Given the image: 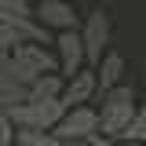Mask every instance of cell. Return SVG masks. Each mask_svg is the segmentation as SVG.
I'll return each mask as SVG.
<instances>
[{
  "label": "cell",
  "instance_id": "obj_11",
  "mask_svg": "<svg viewBox=\"0 0 146 146\" xmlns=\"http://www.w3.org/2000/svg\"><path fill=\"white\" fill-rule=\"evenodd\" d=\"M117 143H139V146H146V102L135 106V117L128 121V128L121 131Z\"/></svg>",
  "mask_w": 146,
  "mask_h": 146
},
{
  "label": "cell",
  "instance_id": "obj_5",
  "mask_svg": "<svg viewBox=\"0 0 146 146\" xmlns=\"http://www.w3.org/2000/svg\"><path fill=\"white\" fill-rule=\"evenodd\" d=\"M11 58H15L26 73H33V77L58 73V58H55L44 44H36V40H22V44H15V48H11Z\"/></svg>",
  "mask_w": 146,
  "mask_h": 146
},
{
  "label": "cell",
  "instance_id": "obj_15",
  "mask_svg": "<svg viewBox=\"0 0 146 146\" xmlns=\"http://www.w3.org/2000/svg\"><path fill=\"white\" fill-rule=\"evenodd\" d=\"M70 146H99V135L95 139H84V143H70Z\"/></svg>",
  "mask_w": 146,
  "mask_h": 146
},
{
  "label": "cell",
  "instance_id": "obj_3",
  "mask_svg": "<svg viewBox=\"0 0 146 146\" xmlns=\"http://www.w3.org/2000/svg\"><path fill=\"white\" fill-rule=\"evenodd\" d=\"M51 135L62 139L66 146L70 143H84V139H95V135H99V113H95L91 106H73V110H66V117L55 124Z\"/></svg>",
  "mask_w": 146,
  "mask_h": 146
},
{
  "label": "cell",
  "instance_id": "obj_6",
  "mask_svg": "<svg viewBox=\"0 0 146 146\" xmlns=\"http://www.w3.org/2000/svg\"><path fill=\"white\" fill-rule=\"evenodd\" d=\"M55 48H58V73H62L66 80L88 66V58H84V40H80L77 29H62L58 40H55Z\"/></svg>",
  "mask_w": 146,
  "mask_h": 146
},
{
  "label": "cell",
  "instance_id": "obj_16",
  "mask_svg": "<svg viewBox=\"0 0 146 146\" xmlns=\"http://www.w3.org/2000/svg\"><path fill=\"white\" fill-rule=\"evenodd\" d=\"M99 146H117V143H110V139H102V135H99Z\"/></svg>",
  "mask_w": 146,
  "mask_h": 146
},
{
  "label": "cell",
  "instance_id": "obj_9",
  "mask_svg": "<svg viewBox=\"0 0 146 146\" xmlns=\"http://www.w3.org/2000/svg\"><path fill=\"white\" fill-rule=\"evenodd\" d=\"M121 73H124V55L121 51H106L95 66V80H99V91H110L121 84Z\"/></svg>",
  "mask_w": 146,
  "mask_h": 146
},
{
  "label": "cell",
  "instance_id": "obj_8",
  "mask_svg": "<svg viewBox=\"0 0 146 146\" xmlns=\"http://www.w3.org/2000/svg\"><path fill=\"white\" fill-rule=\"evenodd\" d=\"M95 91H99L95 70H91V66H84L80 73H73L70 80L62 84V95H58V99H62V106H66V110H73V106H84Z\"/></svg>",
  "mask_w": 146,
  "mask_h": 146
},
{
  "label": "cell",
  "instance_id": "obj_14",
  "mask_svg": "<svg viewBox=\"0 0 146 146\" xmlns=\"http://www.w3.org/2000/svg\"><path fill=\"white\" fill-rule=\"evenodd\" d=\"M0 146H15V124L7 121V113L0 117Z\"/></svg>",
  "mask_w": 146,
  "mask_h": 146
},
{
  "label": "cell",
  "instance_id": "obj_10",
  "mask_svg": "<svg viewBox=\"0 0 146 146\" xmlns=\"http://www.w3.org/2000/svg\"><path fill=\"white\" fill-rule=\"evenodd\" d=\"M62 77L58 73H44V77H36L33 84H29V102H44V99H58L62 95Z\"/></svg>",
  "mask_w": 146,
  "mask_h": 146
},
{
  "label": "cell",
  "instance_id": "obj_17",
  "mask_svg": "<svg viewBox=\"0 0 146 146\" xmlns=\"http://www.w3.org/2000/svg\"><path fill=\"white\" fill-rule=\"evenodd\" d=\"M117 146H139V143H117Z\"/></svg>",
  "mask_w": 146,
  "mask_h": 146
},
{
  "label": "cell",
  "instance_id": "obj_13",
  "mask_svg": "<svg viewBox=\"0 0 146 146\" xmlns=\"http://www.w3.org/2000/svg\"><path fill=\"white\" fill-rule=\"evenodd\" d=\"M0 11L4 15H15V18H33L29 0H0Z\"/></svg>",
  "mask_w": 146,
  "mask_h": 146
},
{
  "label": "cell",
  "instance_id": "obj_4",
  "mask_svg": "<svg viewBox=\"0 0 146 146\" xmlns=\"http://www.w3.org/2000/svg\"><path fill=\"white\" fill-rule=\"evenodd\" d=\"M80 40H84V58H88V66L95 70L99 58L106 55V44H110V15L106 11H91L88 15L84 29H80Z\"/></svg>",
  "mask_w": 146,
  "mask_h": 146
},
{
  "label": "cell",
  "instance_id": "obj_7",
  "mask_svg": "<svg viewBox=\"0 0 146 146\" xmlns=\"http://www.w3.org/2000/svg\"><path fill=\"white\" fill-rule=\"evenodd\" d=\"M33 18L36 26H44V29H77V11H73L66 0H40L33 7Z\"/></svg>",
  "mask_w": 146,
  "mask_h": 146
},
{
  "label": "cell",
  "instance_id": "obj_1",
  "mask_svg": "<svg viewBox=\"0 0 146 146\" xmlns=\"http://www.w3.org/2000/svg\"><path fill=\"white\" fill-rule=\"evenodd\" d=\"M131 117H135V88L117 84V88L102 91V113H99V135L102 139L117 143Z\"/></svg>",
  "mask_w": 146,
  "mask_h": 146
},
{
  "label": "cell",
  "instance_id": "obj_12",
  "mask_svg": "<svg viewBox=\"0 0 146 146\" xmlns=\"http://www.w3.org/2000/svg\"><path fill=\"white\" fill-rule=\"evenodd\" d=\"M15 146H66V143L55 139L51 131H26V128H15Z\"/></svg>",
  "mask_w": 146,
  "mask_h": 146
},
{
  "label": "cell",
  "instance_id": "obj_18",
  "mask_svg": "<svg viewBox=\"0 0 146 146\" xmlns=\"http://www.w3.org/2000/svg\"><path fill=\"white\" fill-rule=\"evenodd\" d=\"M0 117H4V106H0Z\"/></svg>",
  "mask_w": 146,
  "mask_h": 146
},
{
  "label": "cell",
  "instance_id": "obj_2",
  "mask_svg": "<svg viewBox=\"0 0 146 146\" xmlns=\"http://www.w3.org/2000/svg\"><path fill=\"white\" fill-rule=\"evenodd\" d=\"M4 113H7V121L15 128H26V131H55V124L66 117V106H62V99H44V102L11 106Z\"/></svg>",
  "mask_w": 146,
  "mask_h": 146
}]
</instances>
